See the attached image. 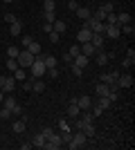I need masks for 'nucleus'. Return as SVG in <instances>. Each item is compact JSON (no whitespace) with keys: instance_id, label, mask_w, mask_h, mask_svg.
I'll return each instance as SVG.
<instances>
[{"instance_id":"f257e3e1","label":"nucleus","mask_w":135,"mask_h":150,"mask_svg":"<svg viewBox=\"0 0 135 150\" xmlns=\"http://www.w3.org/2000/svg\"><path fill=\"white\" fill-rule=\"evenodd\" d=\"M29 69H32V76L34 79H43L45 74H47V67H45V63H43V58H34V63L29 65Z\"/></svg>"},{"instance_id":"f03ea898","label":"nucleus","mask_w":135,"mask_h":150,"mask_svg":"<svg viewBox=\"0 0 135 150\" xmlns=\"http://www.w3.org/2000/svg\"><path fill=\"white\" fill-rule=\"evenodd\" d=\"M86 141H88V137H86L81 130H77L74 134H72V139H70V144H68V148H72V150H77V148H84L86 146Z\"/></svg>"},{"instance_id":"7ed1b4c3","label":"nucleus","mask_w":135,"mask_h":150,"mask_svg":"<svg viewBox=\"0 0 135 150\" xmlns=\"http://www.w3.org/2000/svg\"><path fill=\"white\" fill-rule=\"evenodd\" d=\"M34 58H36L34 54H29L27 50H20V54H18V58H16V61H18V67H25V69H27V67L34 63Z\"/></svg>"},{"instance_id":"20e7f679","label":"nucleus","mask_w":135,"mask_h":150,"mask_svg":"<svg viewBox=\"0 0 135 150\" xmlns=\"http://www.w3.org/2000/svg\"><path fill=\"white\" fill-rule=\"evenodd\" d=\"M133 76H131V74H119V79H117V83H115V85H117V88H119V90H129V88H133Z\"/></svg>"},{"instance_id":"39448f33","label":"nucleus","mask_w":135,"mask_h":150,"mask_svg":"<svg viewBox=\"0 0 135 150\" xmlns=\"http://www.w3.org/2000/svg\"><path fill=\"white\" fill-rule=\"evenodd\" d=\"M108 61H110V54H106L104 50H97V52H95V63L99 65V67L108 65Z\"/></svg>"},{"instance_id":"423d86ee","label":"nucleus","mask_w":135,"mask_h":150,"mask_svg":"<svg viewBox=\"0 0 135 150\" xmlns=\"http://www.w3.org/2000/svg\"><path fill=\"white\" fill-rule=\"evenodd\" d=\"M104 36H108V38H119V36H122L119 25H106V29H104Z\"/></svg>"},{"instance_id":"0eeeda50","label":"nucleus","mask_w":135,"mask_h":150,"mask_svg":"<svg viewBox=\"0 0 135 150\" xmlns=\"http://www.w3.org/2000/svg\"><path fill=\"white\" fill-rule=\"evenodd\" d=\"M79 47H81V54H84V56H88V58H92V56H95V52H97L95 45L90 43V40H88V43H81Z\"/></svg>"},{"instance_id":"6e6552de","label":"nucleus","mask_w":135,"mask_h":150,"mask_svg":"<svg viewBox=\"0 0 135 150\" xmlns=\"http://www.w3.org/2000/svg\"><path fill=\"white\" fill-rule=\"evenodd\" d=\"M95 94H97V96H108V94H110V85L99 81V83L95 85Z\"/></svg>"},{"instance_id":"1a4fd4ad","label":"nucleus","mask_w":135,"mask_h":150,"mask_svg":"<svg viewBox=\"0 0 135 150\" xmlns=\"http://www.w3.org/2000/svg\"><path fill=\"white\" fill-rule=\"evenodd\" d=\"M90 38H92V31H90L88 27L79 29V34H77V43H79V45H81V43H88Z\"/></svg>"},{"instance_id":"9d476101","label":"nucleus","mask_w":135,"mask_h":150,"mask_svg":"<svg viewBox=\"0 0 135 150\" xmlns=\"http://www.w3.org/2000/svg\"><path fill=\"white\" fill-rule=\"evenodd\" d=\"M77 105H79L81 112H84V110H90V108H92V99H90V96H79V99H77Z\"/></svg>"},{"instance_id":"9b49d317","label":"nucleus","mask_w":135,"mask_h":150,"mask_svg":"<svg viewBox=\"0 0 135 150\" xmlns=\"http://www.w3.org/2000/svg\"><path fill=\"white\" fill-rule=\"evenodd\" d=\"M90 43L95 45V50H101V47H104V43H106V36H104V34H92Z\"/></svg>"},{"instance_id":"f8f14e48","label":"nucleus","mask_w":135,"mask_h":150,"mask_svg":"<svg viewBox=\"0 0 135 150\" xmlns=\"http://www.w3.org/2000/svg\"><path fill=\"white\" fill-rule=\"evenodd\" d=\"M9 34H11V36H20V34H23V20L11 23V25H9Z\"/></svg>"},{"instance_id":"ddd939ff","label":"nucleus","mask_w":135,"mask_h":150,"mask_svg":"<svg viewBox=\"0 0 135 150\" xmlns=\"http://www.w3.org/2000/svg\"><path fill=\"white\" fill-rule=\"evenodd\" d=\"M52 29L56 31V34H65V29H68V25H65V20L56 18V20H54V23H52Z\"/></svg>"},{"instance_id":"4468645a","label":"nucleus","mask_w":135,"mask_h":150,"mask_svg":"<svg viewBox=\"0 0 135 150\" xmlns=\"http://www.w3.org/2000/svg\"><path fill=\"white\" fill-rule=\"evenodd\" d=\"M72 63H74L77 67H81V69H84L86 65H88V63H90V58H88V56H84V54H77V56L72 58Z\"/></svg>"},{"instance_id":"2eb2a0df","label":"nucleus","mask_w":135,"mask_h":150,"mask_svg":"<svg viewBox=\"0 0 135 150\" xmlns=\"http://www.w3.org/2000/svg\"><path fill=\"white\" fill-rule=\"evenodd\" d=\"M117 79H119V72H108V74L101 76V83H108V85H113V83H117Z\"/></svg>"},{"instance_id":"dca6fc26","label":"nucleus","mask_w":135,"mask_h":150,"mask_svg":"<svg viewBox=\"0 0 135 150\" xmlns=\"http://www.w3.org/2000/svg\"><path fill=\"white\" fill-rule=\"evenodd\" d=\"M133 63H135V50H129L126 52V58H124V69L133 67Z\"/></svg>"},{"instance_id":"f3484780","label":"nucleus","mask_w":135,"mask_h":150,"mask_svg":"<svg viewBox=\"0 0 135 150\" xmlns=\"http://www.w3.org/2000/svg\"><path fill=\"white\" fill-rule=\"evenodd\" d=\"M14 88H16V79H14V76H5L2 90H5V92H14Z\"/></svg>"},{"instance_id":"a211bd4d","label":"nucleus","mask_w":135,"mask_h":150,"mask_svg":"<svg viewBox=\"0 0 135 150\" xmlns=\"http://www.w3.org/2000/svg\"><path fill=\"white\" fill-rule=\"evenodd\" d=\"M65 114H68L70 119H77L79 114H81V110H79V105H77V103H70V105H68V112H65Z\"/></svg>"},{"instance_id":"6ab92c4d","label":"nucleus","mask_w":135,"mask_h":150,"mask_svg":"<svg viewBox=\"0 0 135 150\" xmlns=\"http://www.w3.org/2000/svg\"><path fill=\"white\" fill-rule=\"evenodd\" d=\"M129 23H133V18H131V13H117V25L122 27V25H129Z\"/></svg>"},{"instance_id":"aec40b11","label":"nucleus","mask_w":135,"mask_h":150,"mask_svg":"<svg viewBox=\"0 0 135 150\" xmlns=\"http://www.w3.org/2000/svg\"><path fill=\"white\" fill-rule=\"evenodd\" d=\"M18 54H20V50L16 47V45H9V47L5 50V56L7 58H18Z\"/></svg>"},{"instance_id":"412c9836","label":"nucleus","mask_w":135,"mask_h":150,"mask_svg":"<svg viewBox=\"0 0 135 150\" xmlns=\"http://www.w3.org/2000/svg\"><path fill=\"white\" fill-rule=\"evenodd\" d=\"M27 52L39 58V56H41V43H34V40H32V43H29V47H27Z\"/></svg>"},{"instance_id":"4be33fe9","label":"nucleus","mask_w":135,"mask_h":150,"mask_svg":"<svg viewBox=\"0 0 135 150\" xmlns=\"http://www.w3.org/2000/svg\"><path fill=\"white\" fill-rule=\"evenodd\" d=\"M45 141H47V139H45L43 134L39 132V134H34V139H32V146H36V148H43V146H45Z\"/></svg>"},{"instance_id":"5701e85b","label":"nucleus","mask_w":135,"mask_h":150,"mask_svg":"<svg viewBox=\"0 0 135 150\" xmlns=\"http://www.w3.org/2000/svg\"><path fill=\"white\" fill-rule=\"evenodd\" d=\"M25 76H27V72H25V67H16L14 69V79H16V81H25Z\"/></svg>"},{"instance_id":"b1692460","label":"nucleus","mask_w":135,"mask_h":150,"mask_svg":"<svg viewBox=\"0 0 135 150\" xmlns=\"http://www.w3.org/2000/svg\"><path fill=\"white\" fill-rule=\"evenodd\" d=\"M97 105L101 108V110H108V108L113 105V101H110L108 96H99V101H97Z\"/></svg>"},{"instance_id":"393cba45","label":"nucleus","mask_w":135,"mask_h":150,"mask_svg":"<svg viewBox=\"0 0 135 150\" xmlns=\"http://www.w3.org/2000/svg\"><path fill=\"white\" fill-rule=\"evenodd\" d=\"M81 132H84V134H86V137H95V125H92V123H84V128H81Z\"/></svg>"},{"instance_id":"a878e982","label":"nucleus","mask_w":135,"mask_h":150,"mask_svg":"<svg viewBox=\"0 0 135 150\" xmlns=\"http://www.w3.org/2000/svg\"><path fill=\"white\" fill-rule=\"evenodd\" d=\"M92 13H90V9H86V7H79L77 9V18H81V20H88Z\"/></svg>"},{"instance_id":"bb28decb","label":"nucleus","mask_w":135,"mask_h":150,"mask_svg":"<svg viewBox=\"0 0 135 150\" xmlns=\"http://www.w3.org/2000/svg\"><path fill=\"white\" fill-rule=\"evenodd\" d=\"M43 90H45V83L43 81H41V79H34V83H32V92H43Z\"/></svg>"},{"instance_id":"cd10ccee","label":"nucleus","mask_w":135,"mask_h":150,"mask_svg":"<svg viewBox=\"0 0 135 150\" xmlns=\"http://www.w3.org/2000/svg\"><path fill=\"white\" fill-rule=\"evenodd\" d=\"M119 31L126 34V36H133V34H135V27H133V23H129V25H122V27H119Z\"/></svg>"},{"instance_id":"c85d7f7f","label":"nucleus","mask_w":135,"mask_h":150,"mask_svg":"<svg viewBox=\"0 0 135 150\" xmlns=\"http://www.w3.org/2000/svg\"><path fill=\"white\" fill-rule=\"evenodd\" d=\"M11 130H14V132H23V130H25V119H18V121H14Z\"/></svg>"},{"instance_id":"c756f323","label":"nucleus","mask_w":135,"mask_h":150,"mask_svg":"<svg viewBox=\"0 0 135 150\" xmlns=\"http://www.w3.org/2000/svg\"><path fill=\"white\" fill-rule=\"evenodd\" d=\"M90 18H92V20H99V23H104V20H106V11L99 7V9L95 11V16H90Z\"/></svg>"},{"instance_id":"7c9ffc66","label":"nucleus","mask_w":135,"mask_h":150,"mask_svg":"<svg viewBox=\"0 0 135 150\" xmlns=\"http://www.w3.org/2000/svg\"><path fill=\"white\" fill-rule=\"evenodd\" d=\"M54 9H56L54 0H43V11H54Z\"/></svg>"},{"instance_id":"2f4dec72","label":"nucleus","mask_w":135,"mask_h":150,"mask_svg":"<svg viewBox=\"0 0 135 150\" xmlns=\"http://www.w3.org/2000/svg\"><path fill=\"white\" fill-rule=\"evenodd\" d=\"M106 25H117V13L115 11H110V13H106V20H104Z\"/></svg>"},{"instance_id":"473e14b6","label":"nucleus","mask_w":135,"mask_h":150,"mask_svg":"<svg viewBox=\"0 0 135 150\" xmlns=\"http://www.w3.org/2000/svg\"><path fill=\"white\" fill-rule=\"evenodd\" d=\"M43 18H45V23H54L59 16H56V11H43Z\"/></svg>"},{"instance_id":"72a5a7b5","label":"nucleus","mask_w":135,"mask_h":150,"mask_svg":"<svg viewBox=\"0 0 135 150\" xmlns=\"http://www.w3.org/2000/svg\"><path fill=\"white\" fill-rule=\"evenodd\" d=\"M47 141H50V144H54V146H56V148H59V146H61V144H63V141H61V134H56V132H54V134H52V137L47 139Z\"/></svg>"},{"instance_id":"f704fd0d","label":"nucleus","mask_w":135,"mask_h":150,"mask_svg":"<svg viewBox=\"0 0 135 150\" xmlns=\"http://www.w3.org/2000/svg\"><path fill=\"white\" fill-rule=\"evenodd\" d=\"M70 139H72L70 130H61V141H63V144H70Z\"/></svg>"},{"instance_id":"c9c22d12","label":"nucleus","mask_w":135,"mask_h":150,"mask_svg":"<svg viewBox=\"0 0 135 150\" xmlns=\"http://www.w3.org/2000/svg\"><path fill=\"white\" fill-rule=\"evenodd\" d=\"M81 121H84V123H92V121H95V117H92L88 110H84V114H81Z\"/></svg>"},{"instance_id":"e433bc0d","label":"nucleus","mask_w":135,"mask_h":150,"mask_svg":"<svg viewBox=\"0 0 135 150\" xmlns=\"http://www.w3.org/2000/svg\"><path fill=\"white\" fill-rule=\"evenodd\" d=\"M68 54H70L72 58L77 56V54H81V47H79V43H74V45H72V47H70V52H68Z\"/></svg>"},{"instance_id":"4c0bfd02","label":"nucleus","mask_w":135,"mask_h":150,"mask_svg":"<svg viewBox=\"0 0 135 150\" xmlns=\"http://www.w3.org/2000/svg\"><path fill=\"white\" fill-rule=\"evenodd\" d=\"M16 67H18V61H16V58H7V69H11V72H14Z\"/></svg>"},{"instance_id":"58836bf2","label":"nucleus","mask_w":135,"mask_h":150,"mask_svg":"<svg viewBox=\"0 0 135 150\" xmlns=\"http://www.w3.org/2000/svg\"><path fill=\"white\" fill-rule=\"evenodd\" d=\"M90 114H92V117L97 119V117H101V114H104V110H101V108H99V105L95 103V105H92V112H90Z\"/></svg>"},{"instance_id":"ea45409f","label":"nucleus","mask_w":135,"mask_h":150,"mask_svg":"<svg viewBox=\"0 0 135 150\" xmlns=\"http://www.w3.org/2000/svg\"><path fill=\"white\" fill-rule=\"evenodd\" d=\"M11 117V110L9 108H0V119H9Z\"/></svg>"},{"instance_id":"a19ab883","label":"nucleus","mask_w":135,"mask_h":150,"mask_svg":"<svg viewBox=\"0 0 135 150\" xmlns=\"http://www.w3.org/2000/svg\"><path fill=\"white\" fill-rule=\"evenodd\" d=\"M2 101H5V108H9V110L16 105V99H14V96H7V99H2Z\"/></svg>"},{"instance_id":"79ce46f5","label":"nucleus","mask_w":135,"mask_h":150,"mask_svg":"<svg viewBox=\"0 0 135 150\" xmlns=\"http://www.w3.org/2000/svg\"><path fill=\"white\" fill-rule=\"evenodd\" d=\"M59 40H61V34H56V31L52 29L50 31V43H59Z\"/></svg>"},{"instance_id":"37998d69","label":"nucleus","mask_w":135,"mask_h":150,"mask_svg":"<svg viewBox=\"0 0 135 150\" xmlns=\"http://www.w3.org/2000/svg\"><path fill=\"white\" fill-rule=\"evenodd\" d=\"M70 65H72V74L77 76V79H79V76H81V74H84V69H81V67H77L74 63H70Z\"/></svg>"},{"instance_id":"c03bdc74","label":"nucleus","mask_w":135,"mask_h":150,"mask_svg":"<svg viewBox=\"0 0 135 150\" xmlns=\"http://www.w3.org/2000/svg\"><path fill=\"white\" fill-rule=\"evenodd\" d=\"M16 20H18V18H16L14 13H5V23H7V25H11V23H16Z\"/></svg>"},{"instance_id":"a18cd8bd","label":"nucleus","mask_w":135,"mask_h":150,"mask_svg":"<svg viewBox=\"0 0 135 150\" xmlns=\"http://www.w3.org/2000/svg\"><path fill=\"white\" fill-rule=\"evenodd\" d=\"M41 134H43L45 139H50L52 134H54V130H52V128H43V130H41Z\"/></svg>"},{"instance_id":"49530a36","label":"nucleus","mask_w":135,"mask_h":150,"mask_svg":"<svg viewBox=\"0 0 135 150\" xmlns=\"http://www.w3.org/2000/svg\"><path fill=\"white\" fill-rule=\"evenodd\" d=\"M68 9H70V11H77V9H79L77 0H68Z\"/></svg>"},{"instance_id":"de8ad7c7","label":"nucleus","mask_w":135,"mask_h":150,"mask_svg":"<svg viewBox=\"0 0 135 150\" xmlns=\"http://www.w3.org/2000/svg\"><path fill=\"white\" fill-rule=\"evenodd\" d=\"M101 9H104V11H106V13L115 11V9H113V2H104V5H101Z\"/></svg>"},{"instance_id":"09e8293b","label":"nucleus","mask_w":135,"mask_h":150,"mask_svg":"<svg viewBox=\"0 0 135 150\" xmlns=\"http://www.w3.org/2000/svg\"><path fill=\"white\" fill-rule=\"evenodd\" d=\"M47 74H50L52 79H56L59 76V67H47Z\"/></svg>"},{"instance_id":"8fccbe9b","label":"nucleus","mask_w":135,"mask_h":150,"mask_svg":"<svg viewBox=\"0 0 135 150\" xmlns=\"http://www.w3.org/2000/svg\"><path fill=\"white\" fill-rule=\"evenodd\" d=\"M32 40H34L32 36H23V47H25V50H27V47H29V43H32Z\"/></svg>"},{"instance_id":"3c124183","label":"nucleus","mask_w":135,"mask_h":150,"mask_svg":"<svg viewBox=\"0 0 135 150\" xmlns=\"http://www.w3.org/2000/svg\"><path fill=\"white\" fill-rule=\"evenodd\" d=\"M59 128H61V130H70V125H68V121H65V119L59 121Z\"/></svg>"},{"instance_id":"603ef678","label":"nucleus","mask_w":135,"mask_h":150,"mask_svg":"<svg viewBox=\"0 0 135 150\" xmlns=\"http://www.w3.org/2000/svg\"><path fill=\"white\" fill-rule=\"evenodd\" d=\"M20 112H23V108H20V105H18V103H16V105H14V108H11V114H20Z\"/></svg>"},{"instance_id":"864d4df0","label":"nucleus","mask_w":135,"mask_h":150,"mask_svg":"<svg viewBox=\"0 0 135 150\" xmlns=\"http://www.w3.org/2000/svg\"><path fill=\"white\" fill-rule=\"evenodd\" d=\"M43 29H45V34H50V31H52V23H45Z\"/></svg>"},{"instance_id":"5fc2aeb1","label":"nucleus","mask_w":135,"mask_h":150,"mask_svg":"<svg viewBox=\"0 0 135 150\" xmlns=\"http://www.w3.org/2000/svg\"><path fill=\"white\" fill-rule=\"evenodd\" d=\"M2 85H5V76L0 74V90H2Z\"/></svg>"},{"instance_id":"6e6d98bb","label":"nucleus","mask_w":135,"mask_h":150,"mask_svg":"<svg viewBox=\"0 0 135 150\" xmlns=\"http://www.w3.org/2000/svg\"><path fill=\"white\" fill-rule=\"evenodd\" d=\"M2 99H5V92H2V90H0V101H2Z\"/></svg>"},{"instance_id":"4d7b16f0","label":"nucleus","mask_w":135,"mask_h":150,"mask_svg":"<svg viewBox=\"0 0 135 150\" xmlns=\"http://www.w3.org/2000/svg\"><path fill=\"white\" fill-rule=\"evenodd\" d=\"M5 2H14V0H5Z\"/></svg>"}]
</instances>
